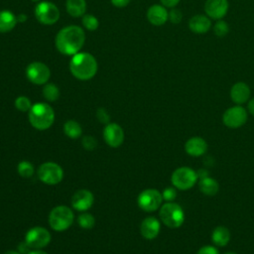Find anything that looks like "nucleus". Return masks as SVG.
Instances as JSON below:
<instances>
[{"instance_id": "1", "label": "nucleus", "mask_w": 254, "mask_h": 254, "mask_svg": "<svg viewBox=\"0 0 254 254\" xmlns=\"http://www.w3.org/2000/svg\"><path fill=\"white\" fill-rule=\"evenodd\" d=\"M85 34L83 30L74 25L63 28L56 36V48L63 55L73 56L84 45Z\"/></svg>"}, {"instance_id": "2", "label": "nucleus", "mask_w": 254, "mask_h": 254, "mask_svg": "<svg viewBox=\"0 0 254 254\" xmlns=\"http://www.w3.org/2000/svg\"><path fill=\"white\" fill-rule=\"evenodd\" d=\"M97 62L89 53H77L72 56L69 62V70L71 74L79 80H88L92 78L97 71Z\"/></svg>"}, {"instance_id": "3", "label": "nucleus", "mask_w": 254, "mask_h": 254, "mask_svg": "<svg viewBox=\"0 0 254 254\" xmlns=\"http://www.w3.org/2000/svg\"><path fill=\"white\" fill-rule=\"evenodd\" d=\"M28 117L34 128L38 130H47L55 121V112L48 103L38 102L32 105Z\"/></svg>"}, {"instance_id": "4", "label": "nucleus", "mask_w": 254, "mask_h": 254, "mask_svg": "<svg viewBox=\"0 0 254 254\" xmlns=\"http://www.w3.org/2000/svg\"><path fill=\"white\" fill-rule=\"evenodd\" d=\"M74 220L73 211L66 205L54 207L49 214V224L56 231L68 229Z\"/></svg>"}, {"instance_id": "5", "label": "nucleus", "mask_w": 254, "mask_h": 254, "mask_svg": "<svg viewBox=\"0 0 254 254\" xmlns=\"http://www.w3.org/2000/svg\"><path fill=\"white\" fill-rule=\"evenodd\" d=\"M159 215L162 222L169 228H179L185 221L183 208L172 201H168L161 206Z\"/></svg>"}, {"instance_id": "6", "label": "nucleus", "mask_w": 254, "mask_h": 254, "mask_svg": "<svg viewBox=\"0 0 254 254\" xmlns=\"http://www.w3.org/2000/svg\"><path fill=\"white\" fill-rule=\"evenodd\" d=\"M197 178V173L191 168L181 167L173 172L171 181L176 189L187 190L196 184Z\"/></svg>"}, {"instance_id": "7", "label": "nucleus", "mask_w": 254, "mask_h": 254, "mask_svg": "<svg viewBox=\"0 0 254 254\" xmlns=\"http://www.w3.org/2000/svg\"><path fill=\"white\" fill-rule=\"evenodd\" d=\"M38 178L46 185H57L64 178L63 168L55 162L43 163L38 169Z\"/></svg>"}, {"instance_id": "8", "label": "nucleus", "mask_w": 254, "mask_h": 254, "mask_svg": "<svg viewBox=\"0 0 254 254\" xmlns=\"http://www.w3.org/2000/svg\"><path fill=\"white\" fill-rule=\"evenodd\" d=\"M35 16L41 24L53 25L60 19V10L54 3L44 1L35 7Z\"/></svg>"}, {"instance_id": "9", "label": "nucleus", "mask_w": 254, "mask_h": 254, "mask_svg": "<svg viewBox=\"0 0 254 254\" xmlns=\"http://www.w3.org/2000/svg\"><path fill=\"white\" fill-rule=\"evenodd\" d=\"M163 201L162 193L155 189H147L140 192L137 198L139 207L147 212L157 210Z\"/></svg>"}, {"instance_id": "10", "label": "nucleus", "mask_w": 254, "mask_h": 254, "mask_svg": "<svg viewBox=\"0 0 254 254\" xmlns=\"http://www.w3.org/2000/svg\"><path fill=\"white\" fill-rule=\"evenodd\" d=\"M52 236L48 229L35 226L29 229L25 235V242L31 249H42L51 242Z\"/></svg>"}, {"instance_id": "11", "label": "nucleus", "mask_w": 254, "mask_h": 254, "mask_svg": "<svg viewBox=\"0 0 254 254\" xmlns=\"http://www.w3.org/2000/svg\"><path fill=\"white\" fill-rule=\"evenodd\" d=\"M248 115L244 107L235 105L226 109L222 115L223 124L228 128H239L244 125L247 121Z\"/></svg>"}, {"instance_id": "12", "label": "nucleus", "mask_w": 254, "mask_h": 254, "mask_svg": "<svg viewBox=\"0 0 254 254\" xmlns=\"http://www.w3.org/2000/svg\"><path fill=\"white\" fill-rule=\"evenodd\" d=\"M27 78L34 84H44L50 79L51 70L47 64L41 62H33L26 68Z\"/></svg>"}, {"instance_id": "13", "label": "nucleus", "mask_w": 254, "mask_h": 254, "mask_svg": "<svg viewBox=\"0 0 254 254\" xmlns=\"http://www.w3.org/2000/svg\"><path fill=\"white\" fill-rule=\"evenodd\" d=\"M105 143L111 148H118L124 142V131L117 123H108L103 130Z\"/></svg>"}, {"instance_id": "14", "label": "nucleus", "mask_w": 254, "mask_h": 254, "mask_svg": "<svg viewBox=\"0 0 254 254\" xmlns=\"http://www.w3.org/2000/svg\"><path fill=\"white\" fill-rule=\"evenodd\" d=\"M228 0H206L204 11L206 15L214 20L222 19L228 12Z\"/></svg>"}, {"instance_id": "15", "label": "nucleus", "mask_w": 254, "mask_h": 254, "mask_svg": "<svg viewBox=\"0 0 254 254\" xmlns=\"http://www.w3.org/2000/svg\"><path fill=\"white\" fill-rule=\"evenodd\" d=\"M94 201L93 194L88 190H79L75 191L71 197V205L77 211L88 210Z\"/></svg>"}, {"instance_id": "16", "label": "nucleus", "mask_w": 254, "mask_h": 254, "mask_svg": "<svg viewBox=\"0 0 254 254\" xmlns=\"http://www.w3.org/2000/svg\"><path fill=\"white\" fill-rule=\"evenodd\" d=\"M161 230V224L160 221L154 217V216H149L146 217L140 225V232L142 236L146 239H154L158 236Z\"/></svg>"}, {"instance_id": "17", "label": "nucleus", "mask_w": 254, "mask_h": 254, "mask_svg": "<svg viewBox=\"0 0 254 254\" xmlns=\"http://www.w3.org/2000/svg\"><path fill=\"white\" fill-rule=\"evenodd\" d=\"M147 19L154 26H162L169 19V12L163 5H152L147 11Z\"/></svg>"}, {"instance_id": "18", "label": "nucleus", "mask_w": 254, "mask_h": 254, "mask_svg": "<svg viewBox=\"0 0 254 254\" xmlns=\"http://www.w3.org/2000/svg\"><path fill=\"white\" fill-rule=\"evenodd\" d=\"M207 150L206 141L198 136L190 138L185 144V151L191 157L202 156Z\"/></svg>"}, {"instance_id": "19", "label": "nucleus", "mask_w": 254, "mask_h": 254, "mask_svg": "<svg viewBox=\"0 0 254 254\" xmlns=\"http://www.w3.org/2000/svg\"><path fill=\"white\" fill-rule=\"evenodd\" d=\"M250 88L245 82L239 81L232 85L230 89V97L234 103L241 105L245 103L250 97Z\"/></svg>"}, {"instance_id": "20", "label": "nucleus", "mask_w": 254, "mask_h": 254, "mask_svg": "<svg viewBox=\"0 0 254 254\" xmlns=\"http://www.w3.org/2000/svg\"><path fill=\"white\" fill-rule=\"evenodd\" d=\"M211 27L210 19L205 15H194L189 21V28L194 34H205Z\"/></svg>"}, {"instance_id": "21", "label": "nucleus", "mask_w": 254, "mask_h": 254, "mask_svg": "<svg viewBox=\"0 0 254 254\" xmlns=\"http://www.w3.org/2000/svg\"><path fill=\"white\" fill-rule=\"evenodd\" d=\"M18 23L17 17L9 10L0 11V33L12 31Z\"/></svg>"}, {"instance_id": "22", "label": "nucleus", "mask_w": 254, "mask_h": 254, "mask_svg": "<svg viewBox=\"0 0 254 254\" xmlns=\"http://www.w3.org/2000/svg\"><path fill=\"white\" fill-rule=\"evenodd\" d=\"M198 188L203 194L208 196L215 195L219 190V186L216 180L208 176L200 178V180L198 181Z\"/></svg>"}, {"instance_id": "23", "label": "nucleus", "mask_w": 254, "mask_h": 254, "mask_svg": "<svg viewBox=\"0 0 254 254\" xmlns=\"http://www.w3.org/2000/svg\"><path fill=\"white\" fill-rule=\"evenodd\" d=\"M211 240L216 246L223 247L227 245L230 240V232L225 226H217L212 231Z\"/></svg>"}, {"instance_id": "24", "label": "nucleus", "mask_w": 254, "mask_h": 254, "mask_svg": "<svg viewBox=\"0 0 254 254\" xmlns=\"http://www.w3.org/2000/svg\"><path fill=\"white\" fill-rule=\"evenodd\" d=\"M66 11L71 17H80L86 10L85 0H66Z\"/></svg>"}, {"instance_id": "25", "label": "nucleus", "mask_w": 254, "mask_h": 254, "mask_svg": "<svg viewBox=\"0 0 254 254\" xmlns=\"http://www.w3.org/2000/svg\"><path fill=\"white\" fill-rule=\"evenodd\" d=\"M64 132L70 139H77L82 134V128L75 120H67L64 124Z\"/></svg>"}, {"instance_id": "26", "label": "nucleus", "mask_w": 254, "mask_h": 254, "mask_svg": "<svg viewBox=\"0 0 254 254\" xmlns=\"http://www.w3.org/2000/svg\"><path fill=\"white\" fill-rule=\"evenodd\" d=\"M43 95L48 101L54 102L60 97V89L55 83H47L43 88Z\"/></svg>"}, {"instance_id": "27", "label": "nucleus", "mask_w": 254, "mask_h": 254, "mask_svg": "<svg viewBox=\"0 0 254 254\" xmlns=\"http://www.w3.org/2000/svg\"><path fill=\"white\" fill-rule=\"evenodd\" d=\"M17 172L22 178L28 179V178H31L34 175L35 168H34V165L31 162L21 161L17 166Z\"/></svg>"}, {"instance_id": "28", "label": "nucleus", "mask_w": 254, "mask_h": 254, "mask_svg": "<svg viewBox=\"0 0 254 254\" xmlns=\"http://www.w3.org/2000/svg\"><path fill=\"white\" fill-rule=\"evenodd\" d=\"M77 223L83 229H91L95 224V219L92 214L83 212L78 216Z\"/></svg>"}, {"instance_id": "29", "label": "nucleus", "mask_w": 254, "mask_h": 254, "mask_svg": "<svg viewBox=\"0 0 254 254\" xmlns=\"http://www.w3.org/2000/svg\"><path fill=\"white\" fill-rule=\"evenodd\" d=\"M15 107L19 110V111H22V112H29L31 107H32V103H31V100L27 97V96H24V95H21V96H18L16 99H15Z\"/></svg>"}, {"instance_id": "30", "label": "nucleus", "mask_w": 254, "mask_h": 254, "mask_svg": "<svg viewBox=\"0 0 254 254\" xmlns=\"http://www.w3.org/2000/svg\"><path fill=\"white\" fill-rule=\"evenodd\" d=\"M82 25L89 31H94L98 28V20L96 19V17H94L93 15H90V14H85L83 15L82 17Z\"/></svg>"}, {"instance_id": "31", "label": "nucleus", "mask_w": 254, "mask_h": 254, "mask_svg": "<svg viewBox=\"0 0 254 254\" xmlns=\"http://www.w3.org/2000/svg\"><path fill=\"white\" fill-rule=\"evenodd\" d=\"M213 32L217 37H224L229 32V26L225 21L220 19L214 24Z\"/></svg>"}, {"instance_id": "32", "label": "nucleus", "mask_w": 254, "mask_h": 254, "mask_svg": "<svg viewBox=\"0 0 254 254\" xmlns=\"http://www.w3.org/2000/svg\"><path fill=\"white\" fill-rule=\"evenodd\" d=\"M81 144H82V147L85 149V150H88V151H92L96 148L97 146V141L94 137L92 136H84L81 140Z\"/></svg>"}, {"instance_id": "33", "label": "nucleus", "mask_w": 254, "mask_h": 254, "mask_svg": "<svg viewBox=\"0 0 254 254\" xmlns=\"http://www.w3.org/2000/svg\"><path fill=\"white\" fill-rule=\"evenodd\" d=\"M183 19L182 12L177 8H172V10L169 12V20L173 24H179Z\"/></svg>"}, {"instance_id": "34", "label": "nucleus", "mask_w": 254, "mask_h": 254, "mask_svg": "<svg viewBox=\"0 0 254 254\" xmlns=\"http://www.w3.org/2000/svg\"><path fill=\"white\" fill-rule=\"evenodd\" d=\"M163 195V199L167 200V201H173L176 196H177V191H176V188L175 187H170L164 190V191L162 192Z\"/></svg>"}, {"instance_id": "35", "label": "nucleus", "mask_w": 254, "mask_h": 254, "mask_svg": "<svg viewBox=\"0 0 254 254\" xmlns=\"http://www.w3.org/2000/svg\"><path fill=\"white\" fill-rule=\"evenodd\" d=\"M96 117L98 119L99 122L103 123V124H108L110 123V116L108 114V112L104 109V108H98L96 111Z\"/></svg>"}, {"instance_id": "36", "label": "nucleus", "mask_w": 254, "mask_h": 254, "mask_svg": "<svg viewBox=\"0 0 254 254\" xmlns=\"http://www.w3.org/2000/svg\"><path fill=\"white\" fill-rule=\"evenodd\" d=\"M196 254H219V252L216 247L211 246V245H205V246H202L196 252Z\"/></svg>"}, {"instance_id": "37", "label": "nucleus", "mask_w": 254, "mask_h": 254, "mask_svg": "<svg viewBox=\"0 0 254 254\" xmlns=\"http://www.w3.org/2000/svg\"><path fill=\"white\" fill-rule=\"evenodd\" d=\"M131 0H111V3L113 6L117 7V8H123L125 6H127L130 3Z\"/></svg>"}, {"instance_id": "38", "label": "nucleus", "mask_w": 254, "mask_h": 254, "mask_svg": "<svg viewBox=\"0 0 254 254\" xmlns=\"http://www.w3.org/2000/svg\"><path fill=\"white\" fill-rule=\"evenodd\" d=\"M180 0H161V3L163 6L168 7V8H174L179 4Z\"/></svg>"}, {"instance_id": "39", "label": "nucleus", "mask_w": 254, "mask_h": 254, "mask_svg": "<svg viewBox=\"0 0 254 254\" xmlns=\"http://www.w3.org/2000/svg\"><path fill=\"white\" fill-rule=\"evenodd\" d=\"M248 111L250 112L251 115L254 116V98H252V99L248 102Z\"/></svg>"}, {"instance_id": "40", "label": "nucleus", "mask_w": 254, "mask_h": 254, "mask_svg": "<svg viewBox=\"0 0 254 254\" xmlns=\"http://www.w3.org/2000/svg\"><path fill=\"white\" fill-rule=\"evenodd\" d=\"M27 20V16L25 14H20L19 16H17V21L20 23H24Z\"/></svg>"}, {"instance_id": "41", "label": "nucleus", "mask_w": 254, "mask_h": 254, "mask_svg": "<svg viewBox=\"0 0 254 254\" xmlns=\"http://www.w3.org/2000/svg\"><path fill=\"white\" fill-rule=\"evenodd\" d=\"M27 254H48V253L43 251V250H40V249H35V250H32V251H29Z\"/></svg>"}, {"instance_id": "42", "label": "nucleus", "mask_w": 254, "mask_h": 254, "mask_svg": "<svg viewBox=\"0 0 254 254\" xmlns=\"http://www.w3.org/2000/svg\"><path fill=\"white\" fill-rule=\"evenodd\" d=\"M4 254H21V253L16 250H7L6 252H4Z\"/></svg>"}, {"instance_id": "43", "label": "nucleus", "mask_w": 254, "mask_h": 254, "mask_svg": "<svg viewBox=\"0 0 254 254\" xmlns=\"http://www.w3.org/2000/svg\"><path fill=\"white\" fill-rule=\"evenodd\" d=\"M224 254H236V253H234V252H226Z\"/></svg>"}, {"instance_id": "44", "label": "nucleus", "mask_w": 254, "mask_h": 254, "mask_svg": "<svg viewBox=\"0 0 254 254\" xmlns=\"http://www.w3.org/2000/svg\"><path fill=\"white\" fill-rule=\"evenodd\" d=\"M32 1H40V0H32Z\"/></svg>"}]
</instances>
